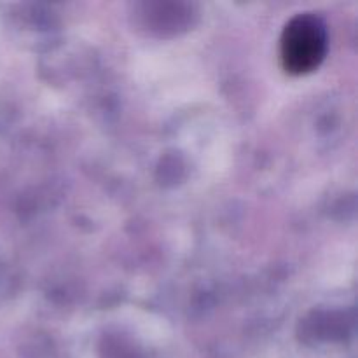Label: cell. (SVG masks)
<instances>
[{
    "label": "cell",
    "mask_w": 358,
    "mask_h": 358,
    "mask_svg": "<svg viewBox=\"0 0 358 358\" xmlns=\"http://www.w3.org/2000/svg\"><path fill=\"white\" fill-rule=\"evenodd\" d=\"M327 49L325 27L313 14L296 16L282 35V62L287 72L306 73L320 65Z\"/></svg>",
    "instance_id": "obj_1"
}]
</instances>
